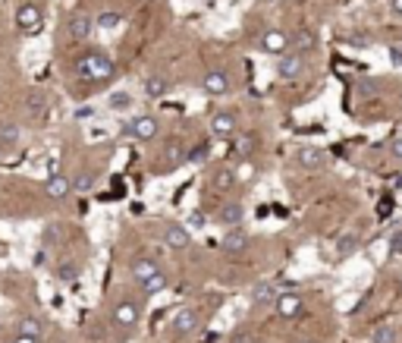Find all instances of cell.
<instances>
[{"label": "cell", "mask_w": 402, "mask_h": 343, "mask_svg": "<svg viewBox=\"0 0 402 343\" xmlns=\"http://www.w3.org/2000/svg\"><path fill=\"white\" fill-rule=\"evenodd\" d=\"M132 281L138 283V290H142L145 296L164 293V290L170 287L164 268H161L154 258H136V261H132Z\"/></svg>", "instance_id": "cell-1"}, {"label": "cell", "mask_w": 402, "mask_h": 343, "mask_svg": "<svg viewBox=\"0 0 402 343\" xmlns=\"http://www.w3.org/2000/svg\"><path fill=\"white\" fill-rule=\"evenodd\" d=\"M75 76L85 79V82H107L110 76H113V60L104 51H85L75 60Z\"/></svg>", "instance_id": "cell-2"}, {"label": "cell", "mask_w": 402, "mask_h": 343, "mask_svg": "<svg viewBox=\"0 0 402 343\" xmlns=\"http://www.w3.org/2000/svg\"><path fill=\"white\" fill-rule=\"evenodd\" d=\"M44 26V13L38 3H32V0H26V3H19L16 7V28H19L22 35H38Z\"/></svg>", "instance_id": "cell-3"}, {"label": "cell", "mask_w": 402, "mask_h": 343, "mask_svg": "<svg viewBox=\"0 0 402 343\" xmlns=\"http://www.w3.org/2000/svg\"><path fill=\"white\" fill-rule=\"evenodd\" d=\"M198 328H201V312H198L195 306H183V309L173 315V322H170L173 337H192Z\"/></svg>", "instance_id": "cell-4"}, {"label": "cell", "mask_w": 402, "mask_h": 343, "mask_svg": "<svg viewBox=\"0 0 402 343\" xmlns=\"http://www.w3.org/2000/svg\"><path fill=\"white\" fill-rule=\"evenodd\" d=\"M123 132L132 139H138V142H151V139H157V132H161V120L145 114V117H136L132 123H126Z\"/></svg>", "instance_id": "cell-5"}, {"label": "cell", "mask_w": 402, "mask_h": 343, "mask_svg": "<svg viewBox=\"0 0 402 343\" xmlns=\"http://www.w3.org/2000/svg\"><path fill=\"white\" fill-rule=\"evenodd\" d=\"M211 136L214 139H236L239 136V117L232 110H217L211 117Z\"/></svg>", "instance_id": "cell-6"}, {"label": "cell", "mask_w": 402, "mask_h": 343, "mask_svg": "<svg viewBox=\"0 0 402 343\" xmlns=\"http://www.w3.org/2000/svg\"><path fill=\"white\" fill-rule=\"evenodd\" d=\"M138 318H142V306H138L136 299H120L113 306V324H116V328L129 331V328H136V324H138Z\"/></svg>", "instance_id": "cell-7"}, {"label": "cell", "mask_w": 402, "mask_h": 343, "mask_svg": "<svg viewBox=\"0 0 402 343\" xmlns=\"http://www.w3.org/2000/svg\"><path fill=\"white\" fill-rule=\"evenodd\" d=\"M289 48H293V42H289V35L283 32V28H271V32L261 35V51H264V54L283 57Z\"/></svg>", "instance_id": "cell-8"}, {"label": "cell", "mask_w": 402, "mask_h": 343, "mask_svg": "<svg viewBox=\"0 0 402 343\" xmlns=\"http://www.w3.org/2000/svg\"><path fill=\"white\" fill-rule=\"evenodd\" d=\"M302 69H305V57L302 54H283L277 60V79H283V82H293V79H299Z\"/></svg>", "instance_id": "cell-9"}, {"label": "cell", "mask_w": 402, "mask_h": 343, "mask_svg": "<svg viewBox=\"0 0 402 343\" xmlns=\"http://www.w3.org/2000/svg\"><path fill=\"white\" fill-rule=\"evenodd\" d=\"M277 296H280V290H277V283H273V281H261V283H255V287L248 290V302H252V309L273 306Z\"/></svg>", "instance_id": "cell-10"}, {"label": "cell", "mask_w": 402, "mask_h": 343, "mask_svg": "<svg viewBox=\"0 0 402 343\" xmlns=\"http://www.w3.org/2000/svg\"><path fill=\"white\" fill-rule=\"evenodd\" d=\"M164 246L167 249H176V252H185L192 246V234L185 230L183 224H164Z\"/></svg>", "instance_id": "cell-11"}, {"label": "cell", "mask_w": 402, "mask_h": 343, "mask_svg": "<svg viewBox=\"0 0 402 343\" xmlns=\"http://www.w3.org/2000/svg\"><path fill=\"white\" fill-rule=\"evenodd\" d=\"M44 193L54 202L69 199V195H73V177H66V173H51L48 183H44Z\"/></svg>", "instance_id": "cell-12"}, {"label": "cell", "mask_w": 402, "mask_h": 343, "mask_svg": "<svg viewBox=\"0 0 402 343\" xmlns=\"http://www.w3.org/2000/svg\"><path fill=\"white\" fill-rule=\"evenodd\" d=\"M95 28H98L95 19H91V16H85V13H73V16H69V22H66L69 38H75V42H89Z\"/></svg>", "instance_id": "cell-13"}, {"label": "cell", "mask_w": 402, "mask_h": 343, "mask_svg": "<svg viewBox=\"0 0 402 343\" xmlns=\"http://www.w3.org/2000/svg\"><path fill=\"white\" fill-rule=\"evenodd\" d=\"M217 224L223 227V230L242 227V224H246V208L239 205V202H226V205H220V211H217Z\"/></svg>", "instance_id": "cell-14"}, {"label": "cell", "mask_w": 402, "mask_h": 343, "mask_svg": "<svg viewBox=\"0 0 402 343\" xmlns=\"http://www.w3.org/2000/svg\"><path fill=\"white\" fill-rule=\"evenodd\" d=\"M295 161H299L305 170H320V167L327 164V151L318 148V145H305V148H299Z\"/></svg>", "instance_id": "cell-15"}, {"label": "cell", "mask_w": 402, "mask_h": 343, "mask_svg": "<svg viewBox=\"0 0 402 343\" xmlns=\"http://www.w3.org/2000/svg\"><path fill=\"white\" fill-rule=\"evenodd\" d=\"M201 89H205L208 95H214V98L226 95V91H230V76H226L223 69H211V73L201 79Z\"/></svg>", "instance_id": "cell-16"}, {"label": "cell", "mask_w": 402, "mask_h": 343, "mask_svg": "<svg viewBox=\"0 0 402 343\" xmlns=\"http://www.w3.org/2000/svg\"><path fill=\"white\" fill-rule=\"evenodd\" d=\"M220 246L226 249V252L239 255L248 249V234L242 230V227H232V230H223V240H220Z\"/></svg>", "instance_id": "cell-17"}, {"label": "cell", "mask_w": 402, "mask_h": 343, "mask_svg": "<svg viewBox=\"0 0 402 343\" xmlns=\"http://www.w3.org/2000/svg\"><path fill=\"white\" fill-rule=\"evenodd\" d=\"M273 306H277V315H283V318H293V315H299V312H302V306H305V299H302L299 293H280Z\"/></svg>", "instance_id": "cell-18"}, {"label": "cell", "mask_w": 402, "mask_h": 343, "mask_svg": "<svg viewBox=\"0 0 402 343\" xmlns=\"http://www.w3.org/2000/svg\"><path fill=\"white\" fill-rule=\"evenodd\" d=\"M167 89H170V82H167V76H161V73H151L148 79H145V98H164Z\"/></svg>", "instance_id": "cell-19"}, {"label": "cell", "mask_w": 402, "mask_h": 343, "mask_svg": "<svg viewBox=\"0 0 402 343\" xmlns=\"http://www.w3.org/2000/svg\"><path fill=\"white\" fill-rule=\"evenodd\" d=\"M355 249H358V230H346V234L340 236V243H336V258H346Z\"/></svg>", "instance_id": "cell-20"}, {"label": "cell", "mask_w": 402, "mask_h": 343, "mask_svg": "<svg viewBox=\"0 0 402 343\" xmlns=\"http://www.w3.org/2000/svg\"><path fill=\"white\" fill-rule=\"evenodd\" d=\"M19 142V126L16 123H0V151H10Z\"/></svg>", "instance_id": "cell-21"}, {"label": "cell", "mask_w": 402, "mask_h": 343, "mask_svg": "<svg viewBox=\"0 0 402 343\" xmlns=\"http://www.w3.org/2000/svg\"><path fill=\"white\" fill-rule=\"evenodd\" d=\"M239 179H236V170L232 167H220L217 173H214V189H220V193H226V189H232Z\"/></svg>", "instance_id": "cell-22"}, {"label": "cell", "mask_w": 402, "mask_h": 343, "mask_svg": "<svg viewBox=\"0 0 402 343\" xmlns=\"http://www.w3.org/2000/svg\"><path fill=\"white\" fill-rule=\"evenodd\" d=\"M19 334L35 337V340H42V334H44V322H42V318H35V315L22 318V322H19Z\"/></svg>", "instance_id": "cell-23"}, {"label": "cell", "mask_w": 402, "mask_h": 343, "mask_svg": "<svg viewBox=\"0 0 402 343\" xmlns=\"http://www.w3.org/2000/svg\"><path fill=\"white\" fill-rule=\"evenodd\" d=\"M26 110H28V117H44V110H48V98L44 95H28L26 98Z\"/></svg>", "instance_id": "cell-24"}, {"label": "cell", "mask_w": 402, "mask_h": 343, "mask_svg": "<svg viewBox=\"0 0 402 343\" xmlns=\"http://www.w3.org/2000/svg\"><path fill=\"white\" fill-rule=\"evenodd\" d=\"M396 328L393 324H377L374 331H371V343H396Z\"/></svg>", "instance_id": "cell-25"}, {"label": "cell", "mask_w": 402, "mask_h": 343, "mask_svg": "<svg viewBox=\"0 0 402 343\" xmlns=\"http://www.w3.org/2000/svg\"><path fill=\"white\" fill-rule=\"evenodd\" d=\"M208 158H211V145H208V142L192 145V151L185 155V161H189V164H205Z\"/></svg>", "instance_id": "cell-26"}, {"label": "cell", "mask_w": 402, "mask_h": 343, "mask_svg": "<svg viewBox=\"0 0 402 343\" xmlns=\"http://www.w3.org/2000/svg\"><path fill=\"white\" fill-rule=\"evenodd\" d=\"M232 170H236L239 183H252V179L258 177V164H255V161H242V164H236Z\"/></svg>", "instance_id": "cell-27"}, {"label": "cell", "mask_w": 402, "mask_h": 343, "mask_svg": "<svg viewBox=\"0 0 402 343\" xmlns=\"http://www.w3.org/2000/svg\"><path fill=\"white\" fill-rule=\"evenodd\" d=\"M91 186H95V173H91V170H82L79 177L73 179V193H89Z\"/></svg>", "instance_id": "cell-28"}, {"label": "cell", "mask_w": 402, "mask_h": 343, "mask_svg": "<svg viewBox=\"0 0 402 343\" xmlns=\"http://www.w3.org/2000/svg\"><path fill=\"white\" fill-rule=\"evenodd\" d=\"M120 22H123V16H120V13H101V16L95 19V26L104 28V32H113V28L120 26Z\"/></svg>", "instance_id": "cell-29"}, {"label": "cell", "mask_w": 402, "mask_h": 343, "mask_svg": "<svg viewBox=\"0 0 402 343\" xmlns=\"http://www.w3.org/2000/svg\"><path fill=\"white\" fill-rule=\"evenodd\" d=\"M110 107H113V110H129L132 107L129 91H113V95H110Z\"/></svg>", "instance_id": "cell-30"}, {"label": "cell", "mask_w": 402, "mask_h": 343, "mask_svg": "<svg viewBox=\"0 0 402 343\" xmlns=\"http://www.w3.org/2000/svg\"><path fill=\"white\" fill-rule=\"evenodd\" d=\"M230 343H258V337H255V331L252 328H239L236 334H232V340Z\"/></svg>", "instance_id": "cell-31"}, {"label": "cell", "mask_w": 402, "mask_h": 343, "mask_svg": "<svg viewBox=\"0 0 402 343\" xmlns=\"http://www.w3.org/2000/svg\"><path fill=\"white\" fill-rule=\"evenodd\" d=\"M255 145V139L252 136H236V142H232V151H239V155H246L248 148Z\"/></svg>", "instance_id": "cell-32"}, {"label": "cell", "mask_w": 402, "mask_h": 343, "mask_svg": "<svg viewBox=\"0 0 402 343\" xmlns=\"http://www.w3.org/2000/svg\"><path fill=\"white\" fill-rule=\"evenodd\" d=\"M311 44H314V35L308 32V28H305V32H299V35H295V48L308 51V48H311Z\"/></svg>", "instance_id": "cell-33"}, {"label": "cell", "mask_w": 402, "mask_h": 343, "mask_svg": "<svg viewBox=\"0 0 402 343\" xmlns=\"http://www.w3.org/2000/svg\"><path fill=\"white\" fill-rule=\"evenodd\" d=\"M75 274H79V268H75V265H60V277H63V281H75Z\"/></svg>", "instance_id": "cell-34"}, {"label": "cell", "mask_w": 402, "mask_h": 343, "mask_svg": "<svg viewBox=\"0 0 402 343\" xmlns=\"http://www.w3.org/2000/svg\"><path fill=\"white\" fill-rule=\"evenodd\" d=\"M189 224H192V227H205V224H208L205 211H192V214H189Z\"/></svg>", "instance_id": "cell-35"}, {"label": "cell", "mask_w": 402, "mask_h": 343, "mask_svg": "<svg viewBox=\"0 0 402 343\" xmlns=\"http://www.w3.org/2000/svg\"><path fill=\"white\" fill-rule=\"evenodd\" d=\"M390 155H393L396 161H402V136L393 139V145H390Z\"/></svg>", "instance_id": "cell-36"}, {"label": "cell", "mask_w": 402, "mask_h": 343, "mask_svg": "<svg viewBox=\"0 0 402 343\" xmlns=\"http://www.w3.org/2000/svg\"><path fill=\"white\" fill-rule=\"evenodd\" d=\"M390 60H393V67H402V51H399V44H393V48H390Z\"/></svg>", "instance_id": "cell-37"}, {"label": "cell", "mask_w": 402, "mask_h": 343, "mask_svg": "<svg viewBox=\"0 0 402 343\" xmlns=\"http://www.w3.org/2000/svg\"><path fill=\"white\" fill-rule=\"evenodd\" d=\"M10 343H42V340H35V337H26V334H16Z\"/></svg>", "instance_id": "cell-38"}, {"label": "cell", "mask_w": 402, "mask_h": 343, "mask_svg": "<svg viewBox=\"0 0 402 343\" xmlns=\"http://www.w3.org/2000/svg\"><path fill=\"white\" fill-rule=\"evenodd\" d=\"M399 246H402V234H393V240H390V249H393V252H399Z\"/></svg>", "instance_id": "cell-39"}, {"label": "cell", "mask_w": 402, "mask_h": 343, "mask_svg": "<svg viewBox=\"0 0 402 343\" xmlns=\"http://www.w3.org/2000/svg\"><path fill=\"white\" fill-rule=\"evenodd\" d=\"M390 10H393L396 16H402V0H390Z\"/></svg>", "instance_id": "cell-40"}, {"label": "cell", "mask_w": 402, "mask_h": 343, "mask_svg": "<svg viewBox=\"0 0 402 343\" xmlns=\"http://www.w3.org/2000/svg\"><path fill=\"white\" fill-rule=\"evenodd\" d=\"M399 296H402V277H399Z\"/></svg>", "instance_id": "cell-41"}, {"label": "cell", "mask_w": 402, "mask_h": 343, "mask_svg": "<svg viewBox=\"0 0 402 343\" xmlns=\"http://www.w3.org/2000/svg\"><path fill=\"white\" fill-rule=\"evenodd\" d=\"M0 155H3V151H0Z\"/></svg>", "instance_id": "cell-42"}]
</instances>
